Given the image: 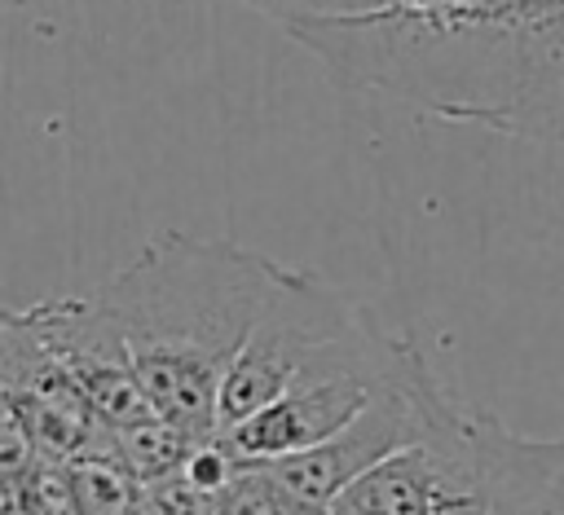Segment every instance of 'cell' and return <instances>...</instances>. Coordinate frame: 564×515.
Listing matches in <instances>:
<instances>
[{"instance_id": "6da1fadb", "label": "cell", "mask_w": 564, "mask_h": 515, "mask_svg": "<svg viewBox=\"0 0 564 515\" xmlns=\"http://www.w3.org/2000/svg\"><path fill=\"white\" fill-rule=\"evenodd\" d=\"M335 84L529 132L564 88V0H247Z\"/></svg>"}, {"instance_id": "5b68a950", "label": "cell", "mask_w": 564, "mask_h": 515, "mask_svg": "<svg viewBox=\"0 0 564 515\" xmlns=\"http://www.w3.org/2000/svg\"><path fill=\"white\" fill-rule=\"evenodd\" d=\"M449 405H454L449 392L441 387V379L432 374L423 352L410 343L405 357L397 361V370L388 374V383L370 396V405L348 427H339L330 440H322L304 453H291V458H278L264 467L278 475V484L291 497H300L304 506L326 515L330 502L348 484H357L379 462L414 449L441 423V414Z\"/></svg>"}, {"instance_id": "277c9868", "label": "cell", "mask_w": 564, "mask_h": 515, "mask_svg": "<svg viewBox=\"0 0 564 515\" xmlns=\"http://www.w3.org/2000/svg\"><path fill=\"white\" fill-rule=\"evenodd\" d=\"M405 348H410L405 335L383 330L366 313L300 383H291L278 401H269L251 418L234 423L225 440L242 462H278L330 440L370 405V396L388 383Z\"/></svg>"}, {"instance_id": "ba28073f", "label": "cell", "mask_w": 564, "mask_h": 515, "mask_svg": "<svg viewBox=\"0 0 564 515\" xmlns=\"http://www.w3.org/2000/svg\"><path fill=\"white\" fill-rule=\"evenodd\" d=\"M212 511H216V515H322V511L304 506L300 497H291L264 462H247V467L212 497Z\"/></svg>"}, {"instance_id": "52a82bcc", "label": "cell", "mask_w": 564, "mask_h": 515, "mask_svg": "<svg viewBox=\"0 0 564 515\" xmlns=\"http://www.w3.org/2000/svg\"><path fill=\"white\" fill-rule=\"evenodd\" d=\"M115 445H119V458L128 462V471L141 484H154V480L181 475L185 471V458L203 445V436H194V431H185V427H176L167 418H145L137 427L115 431Z\"/></svg>"}, {"instance_id": "3957f363", "label": "cell", "mask_w": 564, "mask_h": 515, "mask_svg": "<svg viewBox=\"0 0 564 515\" xmlns=\"http://www.w3.org/2000/svg\"><path fill=\"white\" fill-rule=\"evenodd\" d=\"M401 458L427 515H546L564 440L520 436L485 409L449 405Z\"/></svg>"}, {"instance_id": "8992f818", "label": "cell", "mask_w": 564, "mask_h": 515, "mask_svg": "<svg viewBox=\"0 0 564 515\" xmlns=\"http://www.w3.org/2000/svg\"><path fill=\"white\" fill-rule=\"evenodd\" d=\"M361 317L366 308L317 273L282 269L264 313L256 317L247 343L238 348L220 383V431L251 418L291 383H300Z\"/></svg>"}, {"instance_id": "7a4b0ae2", "label": "cell", "mask_w": 564, "mask_h": 515, "mask_svg": "<svg viewBox=\"0 0 564 515\" xmlns=\"http://www.w3.org/2000/svg\"><path fill=\"white\" fill-rule=\"evenodd\" d=\"M282 269L251 246L167 229L93 295L159 418L220 436V383Z\"/></svg>"}]
</instances>
